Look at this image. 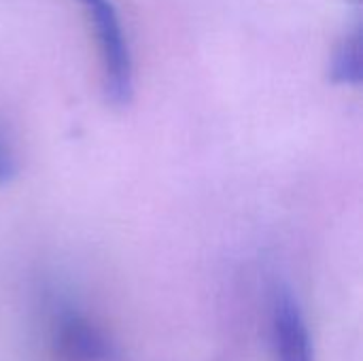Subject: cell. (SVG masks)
<instances>
[{
  "mask_svg": "<svg viewBox=\"0 0 363 361\" xmlns=\"http://www.w3.org/2000/svg\"><path fill=\"white\" fill-rule=\"evenodd\" d=\"M79 2L96 36L104 98L113 106H125L134 96V60L119 9L113 0Z\"/></svg>",
  "mask_w": 363,
  "mask_h": 361,
  "instance_id": "obj_1",
  "label": "cell"
},
{
  "mask_svg": "<svg viewBox=\"0 0 363 361\" xmlns=\"http://www.w3.org/2000/svg\"><path fill=\"white\" fill-rule=\"evenodd\" d=\"M53 345L64 361H111L117 355L111 338L72 309H62L55 315Z\"/></svg>",
  "mask_w": 363,
  "mask_h": 361,
  "instance_id": "obj_2",
  "label": "cell"
},
{
  "mask_svg": "<svg viewBox=\"0 0 363 361\" xmlns=\"http://www.w3.org/2000/svg\"><path fill=\"white\" fill-rule=\"evenodd\" d=\"M272 343L277 361H315L304 313L289 287L277 289L272 306Z\"/></svg>",
  "mask_w": 363,
  "mask_h": 361,
  "instance_id": "obj_3",
  "label": "cell"
},
{
  "mask_svg": "<svg viewBox=\"0 0 363 361\" xmlns=\"http://www.w3.org/2000/svg\"><path fill=\"white\" fill-rule=\"evenodd\" d=\"M330 77L338 85H359L362 83V49H359V23H353L338 40L332 62Z\"/></svg>",
  "mask_w": 363,
  "mask_h": 361,
  "instance_id": "obj_4",
  "label": "cell"
},
{
  "mask_svg": "<svg viewBox=\"0 0 363 361\" xmlns=\"http://www.w3.org/2000/svg\"><path fill=\"white\" fill-rule=\"evenodd\" d=\"M17 174V157L9 132L0 123V185H9Z\"/></svg>",
  "mask_w": 363,
  "mask_h": 361,
  "instance_id": "obj_5",
  "label": "cell"
}]
</instances>
